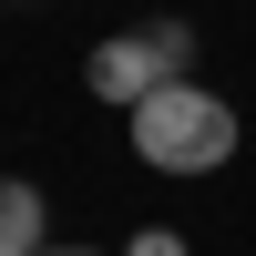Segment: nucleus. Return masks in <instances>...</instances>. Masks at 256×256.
<instances>
[{"label":"nucleus","instance_id":"5","mask_svg":"<svg viewBox=\"0 0 256 256\" xmlns=\"http://www.w3.org/2000/svg\"><path fill=\"white\" fill-rule=\"evenodd\" d=\"M41 256H102V246H41Z\"/></svg>","mask_w":256,"mask_h":256},{"label":"nucleus","instance_id":"1","mask_svg":"<svg viewBox=\"0 0 256 256\" xmlns=\"http://www.w3.org/2000/svg\"><path fill=\"white\" fill-rule=\"evenodd\" d=\"M134 154L154 174H216L236 154V102L205 92V82H164V92L134 102Z\"/></svg>","mask_w":256,"mask_h":256},{"label":"nucleus","instance_id":"4","mask_svg":"<svg viewBox=\"0 0 256 256\" xmlns=\"http://www.w3.org/2000/svg\"><path fill=\"white\" fill-rule=\"evenodd\" d=\"M134 256H184V236H174V226H144V236H134Z\"/></svg>","mask_w":256,"mask_h":256},{"label":"nucleus","instance_id":"2","mask_svg":"<svg viewBox=\"0 0 256 256\" xmlns=\"http://www.w3.org/2000/svg\"><path fill=\"white\" fill-rule=\"evenodd\" d=\"M184 62H195V31H184V20H144V31H113V41H92L82 82H92L102 102H123V113H134L144 92L184 82Z\"/></svg>","mask_w":256,"mask_h":256},{"label":"nucleus","instance_id":"3","mask_svg":"<svg viewBox=\"0 0 256 256\" xmlns=\"http://www.w3.org/2000/svg\"><path fill=\"white\" fill-rule=\"evenodd\" d=\"M41 226H52V216H41V195H31L20 174H0V246H20V256H41Z\"/></svg>","mask_w":256,"mask_h":256},{"label":"nucleus","instance_id":"6","mask_svg":"<svg viewBox=\"0 0 256 256\" xmlns=\"http://www.w3.org/2000/svg\"><path fill=\"white\" fill-rule=\"evenodd\" d=\"M0 256H20V246H0Z\"/></svg>","mask_w":256,"mask_h":256}]
</instances>
